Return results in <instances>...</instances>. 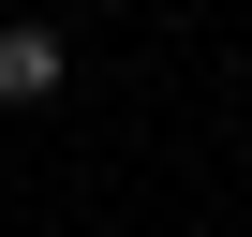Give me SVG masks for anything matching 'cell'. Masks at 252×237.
Returning <instances> with one entry per match:
<instances>
[{
	"mask_svg": "<svg viewBox=\"0 0 252 237\" xmlns=\"http://www.w3.org/2000/svg\"><path fill=\"white\" fill-rule=\"evenodd\" d=\"M60 74H74V45H60V30L0 15V104H60Z\"/></svg>",
	"mask_w": 252,
	"mask_h": 237,
	"instance_id": "cell-1",
	"label": "cell"
}]
</instances>
